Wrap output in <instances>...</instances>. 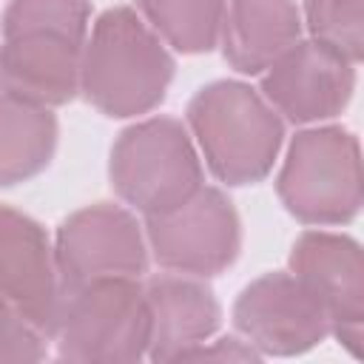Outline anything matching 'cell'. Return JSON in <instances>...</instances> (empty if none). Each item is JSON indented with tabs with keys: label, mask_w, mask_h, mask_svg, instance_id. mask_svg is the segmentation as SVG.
<instances>
[{
	"label": "cell",
	"mask_w": 364,
	"mask_h": 364,
	"mask_svg": "<svg viewBox=\"0 0 364 364\" xmlns=\"http://www.w3.org/2000/svg\"><path fill=\"white\" fill-rule=\"evenodd\" d=\"M60 301V276L43 228L11 208H0V304L48 338L54 336Z\"/></svg>",
	"instance_id": "obj_11"
},
{
	"label": "cell",
	"mask_w": 364,
	"mask_h": 364,
	"mask_svg": "<svg viewBox=\"0 0 364 364\" xmlns=\"http://www.w3.org/2000/svg\"><path fill=\"white\" fill-rule=\"evenodd\" d=\"M88 0H11L3 14L0 91L63 105L80 91Z\"/></svg>",
	"instance_id": "obj_1"
},
{
	"label": "cell",
	"mask_w": 364,
	"mask_h": 364,
	"mask_svg": "<svg viewBox=\"0 0 364 364\" xmlns=\"http://www.w3.org/2000/svg\"><path fill=\"white\" fill-rule=\"evenodd\" d=\"M262 353L253 350L247 341L239 338H219V341H202L188 347L176 355V361H256Z\"/></svg>",
	"instance_id": "obj_19"
},
{
	"label": "cell",
	"mask_w": 364,
	"mask_h": 364,
	"mask_svg": "<svg viewBox=\"0 0 364 364\" xmlns=\"http://www.w3.org/2000/svg\"><path fill=\"white\" fill-rule=\"evenodd\" d=\"M188 122L208 168L228 185H250L267 176L284 128L279 114L242 82H213L188 105Z\"/></svg>",
	"instance_id": "obj_3"
},
{
	"label": "cell",
	"mask_w": 364,
	"mask_h": 364,
	"mask_svg": "<svg viewBox=\"0 0 364 364\" xmlns=\"http://www.w3.org/2000/svg\"><path fill=\"white\" fill-rule=\"evenodd\" d=\"M290 270L327 310L330 333L353 355H361L364 262L358 245L347 236L307 230L293 245Z\"/></svg>",
	"instance_id": "obj_10"
},
{
	"label": "cell",
	"mask_w": 364,
	"mask_h": 364,
	"mask_svg": "<svg viewBox=\"0 0 364 364\" xmlns=\"http://www.w3.org/2000/svg\"><path fill=\"white\" fill-rule=\"evenodd\" d=\"M154 259L188 276H216L239 256L242 230L230 199L216 188H199L182 205L145 222Z\"/></svg>",
	"instance_id": "obj_7"
},
{
	"label": "cell",
	"mask_w": 364,
	"mask_h": 364,
	"mask_svg": "<svg viewBox=\"0 0 364 364\" xmlns=\"http://www.w3.org/2000/svg\"><path fill=\"white\" fill-rule=\"evenodd\" d=\"M301 20L293 0H230L222 17L225 60L242 74H259L299 43Z\"/></svg>",
	"instance_id": "obj_14"
},
{
	"label": "cell",
	"mask_w": 364,
	"mask_h": 364,
	"mask_svg": "<svg viewBox=\"0 0 364 364\" xmlns=\"http://www.w3.org/2000/svg\"><path fill=\"white\" fill-rule=\"evenodd\" d=\"M57 145V119L46 105H34L0 91V185H17L40 173Z\"/></svg>",
	"instance_id": "obj_15"
},
{
	"label": "cell",
	"mask_w": 364,
	"mask_h": 364,
	"mask_svg": "<svg viewBox=\"0 0 364 364\" xmlns=\"http://www.w3.org/2000/svg\"><path fill=\"white\" fill-rule=\"evenodd\" d=\"M279 196L301 222H350L361 208V159L355 136L341 128L296 134L279 173Z\"/></svg>",
	"instance_id": "obj_6"
},
{
	"label": "cell",
	"mask_w": 364,
	"mask_h": 364,
	"mask_svg": "<svg viewBox=\"0 0 364 364\" xmlns=\"http://www.w3.org/2000/svg\"><path fill=\"white\" fill-rule=\"evenodd\" d=\"M114 191L145 216L182 205L202 188V168L182 122L145 119L117 139L111 151Z\"/></svg>",
	"instance_id": "obj_5"
},
{
	"label": "cell",
	"mask_w": 364,
	"mask_h": 364,
	"mask_svg": "<svg viewBox=\"0 0 364 364\" xmlns=\"http://www.w3.org/2000/svg\"><path fill=\"white\" fill-rule=\"evenodd\" d=\"M54 264L63 293L97 279H139L148 267L145 239L128 210L94 205L60 225Z\"/></svg>",
	"instance_id": "obj_8"
},
{
	"label": "cell",
	"mask_w": 364,
	"mask_h": 364,
	"mask_svg": "<svg viewBox=\"0 0 364 364\" xmlns=\"http://www.w3.org/2000/svg\"><path fill=\"white\" fill-rule=\"evenodd\" d=\"M173 77V60L159 37L125 6L94 23L82 48L80 88L105 117H136L156 108Z\"/></svg>",
	"instance_id": "obj_2"
},
{
	"label": "cell",
	"mask_w": 364,
	"mask_h": 364,
	"mask_svg": "<svg viewBox=\"0 0 364 364\" xmlns=\"http://www.w3.org/2000/svg\"><path fill=\"white\" fill-rule=\"evenodd\" d=\"M142 290L151 321L148 355L154 361H176L179 353L216 333L222 310L208 284L188 279V273H165L148 279Z\"/></svg>",
	"instance_id": "obj_13"
},
{
	"label": "cell",
	"mask_w": 364,
	"mask_h": 364,
	"mask_svg": "<svg viewBox=\"0 0 364 364\" xmlns=\"http://www.w3.org/2000/svg\"><path fill=\"white\" fill-rule=\"evenodd\" d=\"M361 3L364 0H307V26L316 43L350 63L361 60Z\"/></svg>",
	"instance_id": "obj_17"
},
{
	"label": "cell",
	"mask_w": 364,
	"mask_h": 364,
	"mask_svg": "<svg viewBox=\"0 0 364 364\" xmlns=\"http://www.w3.org/2000/svg\"><path fill=\"white\" fill-rule=\"evenodd\" d=\"M233 321L253 350L270 355L304 353L330 333L327 310L293 273H267L247 284Z\"/></svg>",
	"instance_id": "obj_9"
},
{
	"label": "cell",
	"mask_w": 364,
	"mask_h": 364,
	"mask_svg": "<svg viewBox=\"0 0 364 364\" xmlns=\"http://www.w3.org/2000/svg\"><path fill=\"white\" fill-rule=\"evenodd\" d=\"M46 355V336L20 313L0 304V361H40Z\"/></svg>",
	"instance_id": "obj_18"
},
{
	"label": "cell",
	"mask_w": 364,
	"mask_h": 364,
	"mask_svg": "<svg viewBox=\"0 0 364 364\" xmlns=\"http://www.w3.org/2000/svg\"><path fill=\"white\" fill-rule=\"evenodd\" d=\"M148 23L179 51H210L222 31L225 0H136Z\"/></svg>",
	"instance_id": "obj_16"
},
{
	"label": "cell",
	"mask_w": 364,
	"mask_h": 364,
	"mask_svg": "<svg viewBox=\"0 0 364 364\" xmlns=\"http://www.w3.org/2000/svg\"><path fill=\"white\" fill-rule=\"evenodd\" d=\"M355 63L321 43H293L267 65L262 80L264 97L293 122L336 117L353 97Z\"/></svg>",
	"instance_id": "obj_12"
},
{
	"label": "cell",
	"mask_w": 364,
	"mask_h": 364,
	"mask_svg": "<svg viewBox=\"0 0 364 364\" xmlns=\"http://www.w3.org/2000/svg\"><path fill=\"white\" fill-rule=\"evenodd\" d=\"M54 338L65 361H139L148 355L151 338L142 284L136 279H97L65 290Z\"/></svg>",
	"instance_id": "obj_4"
}]
</instances>
